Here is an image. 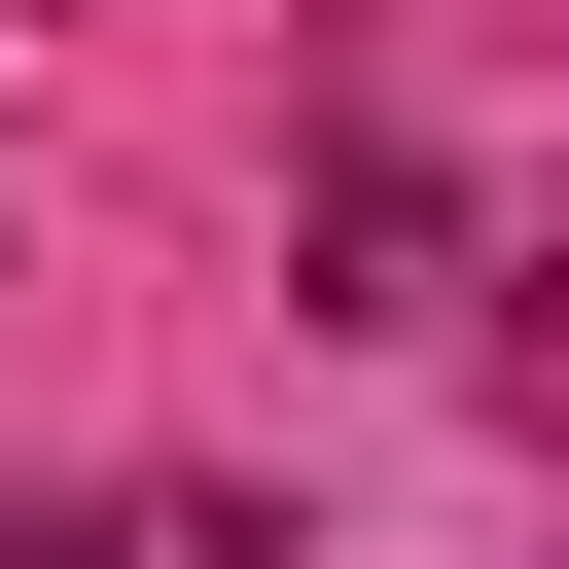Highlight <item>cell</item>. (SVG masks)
<instances>
[{
  "mask_svg": "<svg viewBox=\"0 0 569 569\" xmlns=\"http://www.w3.org/2000/svg\"><path fill=\"white\" fill-rule=\"evenodd\" d=\"M36 569H249V533H213V498H71Z\"/></svg>",
  "mask_w": 569,
  "mask_h": 569,
  "instance_id": "1",
  "label": "cell"
}]
</instances>
